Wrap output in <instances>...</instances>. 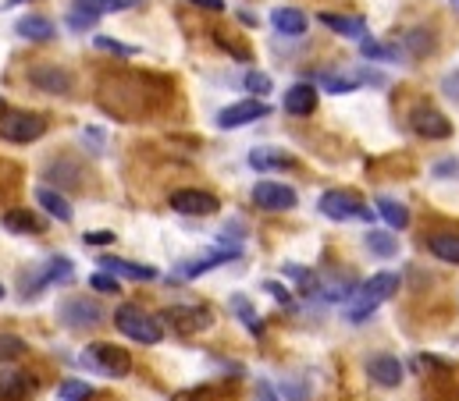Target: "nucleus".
<instances>
[{"instance_id": "10", "label": "nucleus", "mask_w": 459, "mask_h": 401, "mask_svg": "<svg viewBox=\"0 0 459 401\" xmlns=\"http://www.w3.org/2000/svg\"><path fill=\"white\" fill-rule=\"evenodd\" d=\"M171 209H178V213H186V217H211V213H218V196H211V192H200V189H178V192H171Z\"/></svg>"}, {"instance_id": "30", "label": "nucleus", "mask_w": 459, "mask_h": 401, "mask_svg": "<svg viewBox=\"0 0 459 401\" xmlns=\"http://www.w3.org/2000/svg\"><path fill=\"white\" fill-rule=\"evenodd\" d=\"M57 398L61 401H90L93 398V388H90L86 380H65V384L57 388Z\"/></svg>"}, {"instance_id": "17", "label": "nucleus", "mask_w": 459, "mask_h": 401, "mask_svg": "<svg viewBox=\"0 0 459 401\" xmlns=\"http://www.w3.org/2000/svg\"><path fill=\"white\" fill-rule=\"evenodd\" d=\"M14 32L22 39H32V43H50L57 36V25L50 18H43V14H29V18H18Z\"/></svg>"}, {"instance_id": "16", "label": "nucleus", "mask_w": 459, "mask_h": 401, "mask_svg": "<svg viewBox=\"0 0 459 401\" xmlns=\"http://www.w3.org/2000/svg\"><path fill=\"white\" fill-rule=\"evenodd\" d=\"M100 270L111 274V277H125V281H153L157 277L153 267L128 263V260H117V256H100Z\"/></svg>"}, {"instance_id": "22", "label": "nucleus", "mask_w": 459, "mask_h": 401, "mask_svg": "<svg viewBox=\"0 0 459 401\" xmlns=\"http://www.w3.org/2000/svg\"><path fill=\"white\" fill-rule=\"evenodd\" d=\"M36 202L54 217V220H61V224H68L75 213H72V206H68V200L61 196V192H54V189H36Z\"/></svg>"}, {"instance_id": "41", "label": "nucleus", "mask_w": 459, "mask_h": 401, "mask_svg": "<svg viewBox=\"0 0 459 401\" xmlns=\"http://www.w3.org/2000/svg\"><path fill=\"white\" fill-rule=\"evenodd\" d=\"M0 299H4V285H0Z\"/></svg>"}, {"instance_id": "25", "label": "nucleus", "mask_w": 459, "mask_h": 401, "mask_svg": "<svg viewBox=\"0 0 459 401\" xmlns=\"http://www.w3.org/2000/svg\"><path fill=\"white\" fill-rule=\"evenodd\" d=\"M428 249H431L438 260L456 263L459 267V235H431V238H428Z\"/></svg>"}, {"instance_id": "19", "label": "nucleus", "mask_w": 459, "mask_h": 401, "mask_svg": "<svg viewBox=\"0 0 459 401\" xmlns=\"http://www.w3.org/2000/svg\"><path fill=\"white\" fill-rule=\"evenodd\" d=\"M292 164H296V157L285 153V149H267V146H260V149L249 153V167H256V171H285V167H292Z\"/></svg>"}, {"instance_id": "27", "label": "nucleus", "mask_w": 459, "mask_h": 401, "mask_svg": "<svg viewBox=\"0 0 459 401\" xmlns=\"http://www.w3.org/2000/svg\"><path fill=\"white\" fill-rule=\"evenodd\" d=\"M406 50L413 54V57H428V54H435V36L431 32H424V29H413V32H406Z\"/></svg>"}, {"instance_id": "11", "label": "nucleus", "mask_w": 459, "mask_h": 401, "mask_svg": "<svg viewBox=\"0 0 459 401\" xmlns=\"http://www.w3.org/2000/svg\"><path fill=\"white\" fill-rule=\"evenodd\" d=\"M32 391H36V377L32 373H25V370H18L11 363L0 366V401H25Z\"/></svg>"}, {"instance_id": "34", "label": "nucleus", "mask_w": 459, "mask_h": 401, "mask_svg": "<svg viewBox=\"0 0 459 401\" xmlns=\"http://www.w3.org/2000/svg\"><path fill=\"white\" fill-rule=\"evenodd\" d=\"M90 288H93V292H100V295H117V292H121L117 277H111V274H104V270L90 277Z\"/></svg>"}, {"instance_id": "31", "label": "nucleus", "mask_w": 459, "mask_h": 401, "mask_svg": "<svg viewBox=\"0 0 459 401\" xmlns=\"http://www.w3.org/2000/svg\"><path fill=\"white\" fill-rule=\"evenodd\" d=\"M25 348L29 345L18 334H0V366L11 363V359H18V355H25Z\"/></svg>"}, {"instance_id": "42", "label": "nucleus", "mask_w": 459, "mask_h": 401, "mask_svg": "<svg viewBox=\"0 0 459 401\" xmlns=\"http://www.w3.org/2000/svg\"><path fill=\"white\" fill-rule=\"evenodd\" d=\"M453 7H459V0H453Z\"/></svg>"}, {"instance_id": "37", "label": "nucleus", "mask_w": 459, "mask_h": 401, "mask_svg": "<svg viewBox=\"0 0 459 401\" xmlns=\"http://www.w3.org/2000/svg\"><path fill=\"white\" fill-rule=\"evenodd\" d=\"M82 242L86 245H111L115 242V231H90V235H82Z\"/></svg>"}, {"instance_id": "4", "label": "nucleus", "mask_w": 459, "mask_h": 401, "mask_svg": "<svg viewBox=\"0 0 459 401\" xmlns=\"http://www.w3.org/2000/svg\"><path fill=\"white\" fill-rule=\"evenodd\" d=\"M47 135V121L39 114H29V110H4L0 114V139L7 142H36Z\"/></svg>"}, {"instance_id": "1", "label": "nucleus", "mask_w": 459, "mask_h": 401, "mask_svg": "<svg viewBox=\"0 0 459 401\" xmlns=\"http://www.w3.org/2000/svg\"><path fill=\"white\" fill-rule=\"evenodd\" d=\"M395 292H399V274L381 270V274H374L370 281H363L356 292H349V299H345V316H349L352 323H363L381 302H388Z\"/></svg>"}, {"instance_id": "15", "label": "nucleus", "mask_w": 459, "mask_h": 401, "mask_svg": "<svg viewBox=\"0 0 459 401\" xmlns=\"http://www.w3.org/2000/svg\"><path fill=\"white\" fill-rule=\"evenodd\" d=\"M367 373H370V380L381 384V388H399L403 377H406V370H403V363H399L395 355H374V359L367 363Z\"/></svg>"}, {"instance_id": "14", "label": "nucleus", "mask_w": 459, "mask_h": 401, "mask_svg": "<svg viewBox=\"0 0 459 401\" xmlns=\"http://www.w3.org/2000/svg\"><path fill=\"white\" fill-rule=\"evenodd\" d=\"M29 82H32L36 90H43V93H57V97L72 93V75H68L65 68H57V64H36V68L29 72Z\"/></svg>"}, {"instance_id": "18", "label": "nucleus", "mask_w": 459, "mask_h": 401, "mask_svg": "<svg viewBox=\"0 0 459 401\" xmlns=\"http://www.w3.org/2000/svg\"><path fill=\"white\" fill-rule=\"evenodd\" d=\"M285 110L296 114V117H307L317 110V90L310 82H296L289 93H285Z\"/></svg>"}, {"instance_id": "32", "label": "nucleus", "mask_w": 459, "mask_h": 401, "mask_svg": "<svg viewBox=\"0 0 459 401\" xmlns=\"http://www.w3.org/2000/svg\"><path fill=\"white\" fill-rule=\"evenodd\" d=\"M367 249L377 252V256H395V238L392 235H381V231H370L367 235Z\"/></svg>"}, {"instance_id": "28", "label": "nucleus", "mask_w": 459, "mask_h": 401, "mask_svg": "<svg viewBox=\"0 0 459 401\" xmlns=\"http://www.w3.org/2000/svg\"><path fill=\"white\" fill-rule=\"evenodd\" d=\"M132 4H143V0H75V7H90V14H108V11H125V7H132Z\"/></svg>"}, {"instance_id": "36", "label": "nucleus", "mask_w": 459, "mask_h": 401, "mask_svg": "<svg viewBox=\"0 0 459 401\" xmlns=\"http://www.w3.org/2000/svg\"><path fill=\"white\" fill-rule=\"evenodd\" d=\"M68 25H72L75 32H82V29H93V25H97V14H90V11L75 7V11L68 14Z\"/></svg>"}, {"instance_id": "2", "label": "nucleus", "mask_w": 459, "mask_h": 401, "mask_svg": "<svg viewBox=\"0 0 459 401\" xmlns=\"http://www.w3.org/2000/svg\"><path fill=\"white\" fill-rule=\"evenodd\" d=\"M82 366L86 370H93V373H104V377H128L132 373V355L125 352V348H117V345H104V341H97V345H86L82 348Z\"/></svg>"}, {"instance_id": "3", "label": "nucleus", "mask_w": 459, "mask_h": 401, "mask_svg": "<svg viewBox=\"0 0 459 401\" xmlns=\"http://www.w3.org/2000/svg\"><path fill=\"white\" fill-rule=\"evenodd\" d=\"M115 327L125 334V337H132V341H139V345H157L160 337H164V330H160V323L150 316V312H143L139 305H121L115 312Z\"/></svg>"}, {"instance_id": "6", "label": "nucleus", "mask_w": 459, "mask_h": 401, "mask_svg": "<svg viewBox=\"0 0 459 401\" xmlns=\"http://www.w3.org/2000/svg\"><path fill=\"white\" fill-rule=\"evenodd\" d=\"M72 277H75L72 260H68V256H50V260L43 263V270L32 274V285H22V295H25V299H36L43 288H50V285H68Z\"/></svg>"}, {"instance_id": "12", "label": "nucleus", "mask_w": 459, "mask_h": 401, "mask_svg": "<svg viewBox=\"0 0 459 401\" xmlns=\"http://www.w3.org/2000/svg\"><path fill=\"white\" fill-rule=\"evenodd\" d=\"M410 124H413V132L424 135V139H449V135H453V121H449L442 110H435V107H417V110L410 114Z\"/></svg>"}, {"instance_id": "26", "label": "nucleus", "mask_w": 459, "mask_h": 401, "mask_svg": "<svg viewBox=\"0 0 459 401\" xmlns=\"http://www.w3.org/2000/svg\"><path fill=\"white\" fill-rule=\"evenodd\" d=\"M231 309H235V316L246 323V330H249V334H264V320L256 316V309L249 305L246 295H231Z\"/></svg>"}, {"instance_id": "24", "label": "nucleus", "mask_w": 459, "mask_h": 401, "mask_svg": "<svg viewBox=\"0 0 459 401\" xmlns=\"http://www.w3.org/2000/svg\"><path fill=\"white\" fill-rule=\"evenodd\" d=\"M377 213L385 217V224H388L392 231H403V227L410 224V209H406L403 202L388 200V196H381V200H377Z\"/></svg>"}, {"instance_id": "23", "label": "nucleus", "mask_w": 459, "mask_h": 401, "mask_svg": "<svg viewBox=\"0 0 459 401\" xmlns=\"http://www.w3.org/2000/svg\"><path fill=\"white\" fill-rule=\"evenodd\" d=\"M321 21H325L332 32H339V36H356V39H363V36H367L363 18H349V14H332V11H325V14H321Z\"/></svg>"}, {"instance_id": "21", "label": "nucleus", "mask_w": 459, "mask_h": 401, "mask_svg": "<svg viewBox=\"0 0 459 401\" xmlns=\"http://www.w3.org/2000/svg\"><path fill=\"white\" fill-rule=\"evenodd\" d=\"M271 21H274V29H278L281 36H303L307 25H310V18H307L303 11H296V7H274Z\"/></svg>"}, {"instance_id": "8", "label": "nucleus", "mask_w": 459, "mask_h": 401, "mask_svg": "<svg viewBox=\"0 0 459 401\" xmlns=\"http://www.w3.org/2000/svg\"><path fill=\"white\" fill-rule=\"evenodd\" d=\"M108 320V312L90 299H68L61 305V323L72 330H86V327H100Z\"/></svg>"}, {"instance_id": "9", "label": "nucleus", "mask_w": 459, "mask_h": 401, "mask_svg": "<svg viewBox=\"0 0 459 401\" xmlns=\"http://www.w3.org/2000/svg\"><path fill=\"white\" fill-rule=\"evenodd\" d=\"M253 202L260 206V209H271V213H281V209H292L299 196H296V189H289V185H281V182H256L253 185Z\"/></svg>"}, {"instance_id": "20", "label": "nucleus", "mask_w": 459, "mask_h": 401, "mask_svg": "<svg viewBox=\"0 0 459 401\" xmlns=\"http://www.w3.org/2000/svg\"><path fill=\"white\" fill-rule=\"evenodd\" d=\"M4 227H7L11 235H43V231H47V224H43L32 209H7V213H4Z\"/></svg>"}, {"instance_id": "35", "label": "nucleus", "mask_w": 459, "mask_h": 401, "mask_svg": "<svg viewBox=\"0 0 459 401\" xmlns=\"http://www.w3.org/2000/svg\"><path fill=\"white\" fill-rule=\"evenodd\" d=\"M97 50H108V54H117V57H135L139 54L135 47H125V43L111 39V36H97Z\"/></svg>"}, {"instance_id": "33", "label": "nucleus", "mask_w": 459, "mask_h": 401, "mask_svg": "<svg viewBox=\"0 0 459 401\" xmlns=\"http://www.w3.org/2000/svg\"><path fill=\"white\" fill-rule=\"evenodd\" d=\"M242 86H246L249 93H256V97H264V93H271V75H264V72H246V79H242Z\"/></svg>"}, {"instance_id": "7", "label": "nucleus", "mask_w": 459, "mask_h": 401, "mask_svg": "<svg viewBox=\"0 0 459 401\" xmlns=\"http://www.w3.org/2000/svg\"><path fill=\"white\" fill-rule=\"evenodd\" d=\"M164 320L171 323V330H175V334L189 337V334L207 330V327L214 323V312H211V309H204V305H171V309L164 312Z\"/></svg>"}, {"instance_id": "5", "label": "nucleus", "mask_w": 459, "mask_h": 401, "mask_svg": "<svg viewBox=\"0 0 459 401\" xmlns=\"http://www.w3.org/2000/svg\"><path fill=\"white\" fill-rule=\"evenodd\" d=\"M321 213L328 220H374V209L356 200L352 192H342V189H332V192L321 196Z\"/></svg>"}, {"instance_id": "40", "label": "nucleus", "mask_w": 459, "mask_h": 401, "mask_svg": "<svg viewBox=\"0 0 459 401\" xmlns=\"http://www.w3.org/2000/svg\"><path fill=\"white\" fill-rule=\"evenodd\" d=\"M189 4H196L204 11H225V0H189Z\"/></svg>"}, {"instance_id": "38", "label": "nucleus", "mask_w": 459, "mask_h": 401, "mask_svg": "<svg viewBox=\"0 0 459 401\" xmlns=\"http://www.w3.org/2000/svg\"><path fill=\"white\" fill-rule=\"evenodd\" d=\"M264 288H267V292H271V295H274V299L281 302V305H292V295H289V292H285V288H281V285H278V281H267V285H264Z\"/></svg>"}, {"instance_id": "39", "label": "nucleus", "mask_w": 459, "mask_h": 401, "mask_svg": "<svg viewBox=\"0 0 459 401\" xmlns=\"http://www.w3.org/2000/svg\"><path fill=\"white\" fill-rule=\"evenodd\" d=\"M253 401H278V395H274V388L267 380H256V398Z\"/></svg>"}, {"instance_id": "13", "label": "nucleus", "mask_w": 459, "mask_h": 401, "mask_svg": "<svg viewBox=\"0 0 459 401\" xmlns=\"http://www.w3.org/2000/svg\"><path fill=\"white\" fill-rule=\"evenodd\" d=\"M267 103L264 100H242V103H231V107H225L221 114H218V124L221 128H242V124H253V121H260V117H267Z\"/></svg>"}, {"instance_id": "29", "label": "nucleus", "mask_w": 459, "mask_h": 401, "mask_svg": "<svg viewBox=\"0 0 459 401\" xmlns=\"http://www.w3.org/2000/svg\"><path fill=\"white\" fill-rule=\"evenodd\" d=\"M359 54H363L367 61H395V57H399V50L381 47V43H377V39H370V36H363V39H359Z\"/></svg>"}]
</instances>
